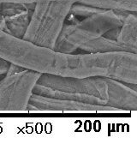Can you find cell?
Segmentation results:
<instances>
[{"label":"cell","mask_w":137,"mask_h":150,"mask_svg":"<svg viewBox=\"0 0 137 150\" xmlns=\"http://www.w3.org/2000/svg\"><path fill=\"white\" fill-rule=\"evenodd\" d=\"M38 84L60 91L88 94L104 100L105 104L118 111L137 109L136 86L109 77H64L42 74Z\"/></svg>","instance_id":"obj_2"},{"label":"cell","mask_w":137,"mask_h":150,"mask_svg":"<svg viewBox=\"0 0 137 150\" xmlns=\"http://www.w3.org/2000/svg\"><path fill=\"white\" fill-rule=\"evenodd\" d=\"M79 49L88 53H99V52L105 53V52H132L127 46L119 43L117 40L106 37L105 35L81 45Z\"/></svg>","instance_id":"obj_9"},{"label":"cell","mask_w":137,"mask_h":150,"mask_svg":"<svg viewBox=\"0 0 137 150\" xmlns=\"http://www.w3.org/2000/svg\"><path fill=\"white\" fill-rule=\"evenodd\" d=\"M105 10H101L96 7H93L90 5L83 4H79V3H75L71 4L70 10H69V14L75 16L78 19H83L86 17H88L92 15L98 13L100 11H102Z\"/></svg>","instance_id":"obj_11"},{"label":"cell","mask_w":137,"mask_h":150,"mask_svg":"<svg viewBox=\"0 0 137 150\" xmlns=\"http://www.w3.org/2000/svg\"><path fill=\"white\" fill-rule=\"evenodd\" d=\"M72 4L55 1L36 3L23 39L53 49L66 23Z\"/></svg>","instance_id":"obj_4"},{"label":"cell","mask_w":137,"mask_h":150,"mask_svg":"<svg viewBox=\"0 0 137 150\" xmlns=\"http://www.w3.org/2000/svg\"><path fill=\"white\" fill-rule=\"evenodd\" d=\"M35 4H1L0 29L15 37L23 38L29 24Z\"/></svg>","instance_id":"obj_7"},{"label":"cell","mask_w":137,"mask_h":150,"mask_svg":"<svg viewBox=\"0 0 137 150\" xmlns=\"http://www.w3.org/2000/svg\"><path fill=\"white\" fill-rule=\"evenodd\" d=\"M1 4H0V13H1Z\"/></svg>","instance_id":"obj_15"},{"label":"cell","mask_w":137,"mask_h":150,"mask_svg":"<svg viewBox=\"0 0 137 150\" xmlns=\"http://www.w3.org/2000/svg\"><path fill=\"white\" fill-rule=\"evenodd\" d=\"M24 70V69H23ZM22 72V71H21ZM16 73V74H5L4 75V77L3 79L0 80V91L2 89H4V88H6L7 86H9L11 82L15 81L17 76H19V74L21 73Z\"/></svg>","instance_id":"obj_13"},{"label":"cell","mask_w":137,"mask_h":150,"mask_svg":"<svg viewBox=\"0 0 137 150\" xmlns=\"http://www.w3.org/2000/svg\"><path fill=\"white\" fill-rule=\"evenodd\" d=\"M0 58L23 69L64 77H109L131 82L136 58L127 52L67 54L15 37L0 29Z\"/></svg>","instance_id":"obj_1"},{"label":"cell","mask_w":137,"mask_h":150,"mask_svg":"<svg viewBox=\"0 0 137 150\" xmlns=\"http://www.w3.org/2000/svg\"><path fill=\"white\" fill-rule=\"evenodd\" d=\"M27 111L28 112H116L117 109L109 105L90 104L80 101L32 94Z\"/></svg>","instance_id":"obj_6"},{"label":"cell","mask_w":137,"mask_h":150,"mask_svg":"<svg viewBox=\"0 0 137 150\" xmlns=\"http://www.w3.org/2000/svg\"><path fill=\"white\" fill-rule=\"evenodd\" d=\"M11 64L6 60L0 58V76H4L10 68Z\"/></svg>","instance_id":"obj_14"},{"label":"cell","mask_w":137,"mask_h":150,"mask_svg":"<svg viewBox=\"0 0 137 150\" xmlns=\"http://www.w3.org/2000/svg\"><path fill=\"white\" fill-rule=\"evenodd\" d=\"M105 36L117 40L127 46L132 52L137 53L136 13L127 12L120 28L106 33Z\"/></svg>","instance_id":"obj_8"},{"label":"cell","mask_w":137,"mask_h":150,"mask_svg":"<svg viewBox=\"0 0 137 150\" xmlns=\"http://www.w3.org/2000/svg\"><path fill=\"white\" fill-rule=\"evenodd\" d=\"M41 75L29 69L23 70L15 81L0 91V112H26Z\"/></svg>","instance_id":"obj_5"},{"label":"cell","mask_w":137,"mask_h":150,"mask_svg":"<svg viewBox=\"0 0 137 150\" xmlns=\"http://www.w3.org/2000/svg\"><path fill=\"white\" fill-rule=\"evenodd\" d=\"M126 13L102 11L73 24L65 23L53 49L63 53H74L81 45L120 28Z\"/></svg>","instance_id":"obj_3"},{"label":"cell","mask_w":137,"mask_h":150,"mask_svg":"<svg viewBox=\"0 0 137 150\" xmlns=\"http://www.w3.org/2000/svg\"><path fill=\"white\" fill-rule=\"evenodd\" d=\"M48 1L69 3V4H75V3L78 2V0H0V4H7V3H14V4H36V3L48 2Z\"/></svg>","instance_id":"obj_12"},{"label":"cell","mask_w":137,"mask_h":150,"mask_svg":"<svg viewBox=\"0 0 137 150\" xmlns=\"http://www.w3.org/2000/svg\"><path fill=\"white\" fill-rule=\"evenodd\" d=\"M77 3L105 11L137 12V0H78Z\"/></svg>","instance_id":"obj_10"}]
</instances>
